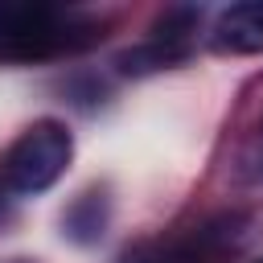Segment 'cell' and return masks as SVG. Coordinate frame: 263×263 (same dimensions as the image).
Here are the masks:
<instances>
[{
    "mask_svg": "<svg viewBox=\"0 0 263 263\" xmlns=\"http://www.w3.org/2000/svg\"><path fill=\"white\" fill-rule=\"evenodd\" d=\"M70 156H74V140H70L66 123L37 119L8 148V156H4V185L12 193H45L66 173Z\"/></svg>",
    "mask_w": 263,
    "mask_h": 263,
    "instance_id": "cell-1",
    "label": "cell"
},
{
    "mask_svg": "<svg viewBox=\"0 0 263 263\" xmlns=\"http://www.w3.org/2000/svg\"><path fill=\"white\" fill-rule=\"evenodd\" d=\"M210 49L214 53H263V0H242L230 4L214 29H210Z\"/></svg>",
    "mask_w": 263,
    "mask_h": 263,
    "instance_id": "cell-2",
    "label": "cell"
},
{
    "mask_svg": "<svg viewBox=\"0 0 263 263\" xmlns=\"http://www.w3.org/2000/svg\"><path fill=\"white\" fill-rule=\"evenodd\" d=\"M62 226H66V234H70L74 242H95V238L103 234V226H107V193H103V189H86V193L66 210Z\"/></svg>",
    "mask_w": 263,
    "mask_h": 263,
    "instance_id": "cell-3",
    "label": "cell"
},
{
    "mask_svg": "<svg viewBox=\"0 0 263 263\" xmlns=\"http://www.w3.org/2000/svg\"><path fill=\"white\" fill-rule=\"evenodd\" d=\"M185 53H189V45L152 37V41H144V45L119 53V70H123V74H148V70H160V66H177Z\"/></svg>",
    "mask_w": 263,
    "mask_h": 263,
    "instance_id": "cell-4",
    "label": "cell"
},
{
    "mask_svg": "<svg viewBox=\"0 0 263 263\" xmlns=\"http://www.w3.org/2000/svg\"><path fill=\"white\" fill-rule=\"evenodd\" d=\"M8 214V197H4V185H0V218Z\"/></svg>",
    "mask_w": 263,
    "mask_h": 263,
    "instance_id": "cell-5",
    "label": "cell"
},
{
    "mask_svg": "<svg viewBox=\"0 0 263 263\" xmlns=\"http://www.w3.org/2000/svg\"><path fill=\"white\" fill-rule=\"evenodd\" d=\"M12 263H29V259H12Z\"/></svg>",
    "mask_w": 263,
    "mask_h": 263,
    "instance_id": "cell-6",
    "label": "cell"
},
{
    "mask_svg": "<svg viewBox=\"0 0 263 263\" xmlns=\"http://www.w3.org/2000/svg\"><path fill=\"white\" fill-rule=\"evenodd\" d=\"M255 263H263V259H255Z\"/></svg>",
    "mask_w": 263,
    "mask_h": 263,
    "instance_id": "cell-7",
    "label": "cell"
}]
</instances>
